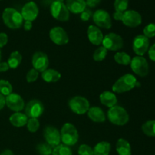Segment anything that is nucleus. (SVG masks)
Instances as JSON below:
<instances>
[{"mask_svg": "<svg viewBox=\"0 0 155 155\" xmlns=\"http://www.w3.org/2000/svg\"><path fill=\"white\" fill-rule=\"evenodd\" d=\"M140 83L137 81L136 77L131 74H124L120 77L112 86L114 93L121 94L132 90L136 86H139Z\"/></svg>", "mask_w": 155, "mask_h": 155, "instance_id": "f257e3e1", "label": "nucleus"}, {"mask_svg": "<svg viewBox=\"0 0 155 155\" xmlns=\"http://www.w3.org/2000/svg\"><path fill=\"white\" fill-rule=\"evenodd\" d=\"M2 18L5 26L12 30L21 28L24 24V19L21 12L14 8H6L3 11Z\"/></svg>", "mask_w": 155, "mask_h": 155, "instance_id": "f03ea898", "label": "nucleus"}, {"mask_svg": "<svg viewBox=\"0 0 155 155\" xmlns=\"http://www.w3.org/2000/svg\"><path fill=\"white\" fill-rule=\"evenodd\" d=\"M61 139L64 145L68 146H74L79 140L78 130L74 124L71 123H66L61 127Z\"/></svg>", "mask_w": 155, "mask_h": 155, "instance_id": "7ed1b4c3", "label": "nucleus"}, {"mask_svg": "<svg viewBox=\"0 0 155 155\" xmlns=\"http://www.w3.org/2000/svg\"><path fill=\"white\" fill-rule=\"evenodd\" d=\"M107 118L111 124L116 126H124L130 120L128 112L125 108L119 105H115L109 108Z\"/></svg>", "mask_w": 155, "mask_h": 155, "instance_id": "20e7f679", "label": "nucleus"}, {"mask_svg": "<svg viewBox=\"0 0 155 155\" xmlns=\"http://www.w3.org/2000/svg\"><path fill=\"white\" fill-rule=\"evenodd\" d=\"M68 105L70 109L74 114L78 115L86 114L90 107V104L87 98L80 95L74 96L71 98L68 102Z\"/></svg>", "mask_w": 155, "mask_h": 155, "instance_id": "39448f33", "label": "nucleus"}, {"mask_svg": "<svg viewBox=\"0 0 155 155\" xmlns=\"http://www.w3.org/2000/svg\"><path fill=\"white\" fill-rule=\"evenodd\" d=\"M50 12L53 18L58 21L65 22L70 18L69 10L67 8L65 3L61 2L54 1L50 5Z\"/></svg>", "mask_w": 155, "mask_h": 155, "instance_id": "423d86ee", "label": "nucleus"}, {"mask_svg": "<svg viewBox=\"0 0 155 155\" xmlns=\"http://www.w3.org/2000/svg\"><path fill=\"white\" fill-rule=\"evenodd\" d=\"M101 44L107 51H119L124 47V39L119 34L110 33L104 36Z\"/></svg>", "mask_w": 155, "mask_h": 155, "instance_id": "0eeeda50", "label": "nucleus"}, {"mask_svg": "<svg viewBox=\"0 0 155 155\" xmlns=\"http://www.w3.org/2000/svg\"><path fill=\"white\" fill-rule=\"evenodd\" d=\"M92 19L95 26L103 29H110L112 27V20L110 15L104 9H98L92 14Z\"/></svg>", "mask_w": 155, "mask_h": 155, "instance_id": "6e6552de", "label": "nucleus"}, {"mask_svg": "<svg viewBox=\"0 0 155 155\" xmlns=\"http://www.w3.org/2000/svg\"><path fill=\"white\" fill-rule=\"evenodd\" d=\"M130 65L132 71L139 77H144L148 74V63L143 56H136L132 58Z\"/></svg>", "mask_w": 155, "mask_h": 155, "instance_id": "1a4fd4ad", "label": "nucleus"}, {"mask_svg": "<svg viewBox=\"0 0 155 155\" xmlns=\"http://www.w3.org/2000/svg\"><path fill=\"white\" fill-rule=\"evenodd\" d=\"M43 136L45 142L51 145L53 148L60 145L61 142L60 131L53 126H46L44 128Z\"/></svg>", "mask_w": 155, "mask_h": 155, "instance_id": "9d476101", "label": "nucleus"}, {"mask_svg": "<svg viewBox=\"0 0 155 155\" xmlns=\"http://www.w3.org/2000/svg\"><path fill=\"white\" fill-rule=\"evenodd\" d=\"M25 114L28 118H39L44 111V106L42 101L38 99H33L25 106Z\"/></svg>", "mask_w": 155, "mask_h": 155, "instance_id": "9b49d317", "label": "nucleus"}, {"mask_svg": "<svg viewBox=\"0 0 155 155\" xmlns=\"http://www.w3.org/2000/svg\"><path fill=\"white\" fill-rule=\"evenodd\" d=\"M49 38L53 43L58 45H66L69 42V36L61 27H54L49 31Z\"/></svg>", "mask_w": 155, "mask_h": 155, "instance_id": "f8f14e48", "label": "nucleus"}, {"mask_svg": "<svg viewBox=\"0 0 155 155\" xmlns=\"http://www.w3.org/2000/svg\"><path fill=\"white\" fill-rule=\"evenodd\" d=\"M123 24L129 27H137L142 22V15L135 10H127L124 12L122 21Z\"/></svg>", "mask_w": 155, "mask_h": 155, "instance_id": "ddd939ff", "label": "nucleus"}, {"mask_svg": "<svg viewBox=\"0 0 155 155\" xmlns=\"http://www.w3.org/2000/svg\"><path fill=\"white\" fill-rule=\"evenodd\" d=\"M5 105L12 111L21 112L25 107V103L21 95L12 92L5 96Z\"/></svg>", "mask_w": 155, "mask_h": 155, "instance_id": "4468645a", "label": "nucleus"}, {"mask_svg": "<svg viewBox=\"0 0 155 155\" xmlns=\"http://www.w3.org/2000/svg\"><path fill=\"white\" fill-rule=\"evenodd\" d=\"M32 65L35 70L38 72L42 73L44 71L48 69L49 65L48 57L45 53L42 51H37L33 54L32 58Z\"/></svg>", "mask_w": 155, "mask_h": 155, "instance_id": "2eb2a0df", "label": "nucleus"}, {"mask_svg": "<svg viewBox=\"0 0 155 155\" xmlns=\"http://www.w3.org/2000/svg\"><path fill=\"white\" fill-rule=\"evenodd\" d=\"M149 48V39L144 35H138L133 42V51L137 56H143Z\"/></svg>", "mask_w": 155, "mask_h": 155, "instance_id": "dca6fc26", "label": "nucleus"}, {"mask_svg": "<svg viewBox=\"0 0 155 155\" xmlns=\"http://www.w3.org/2000/svg\"><path fill=\"white\" fill-rule=\"evenodd\" d=\"M21 14L24 21L33 22L37 18L38 15H39V8L36 2L33 1H29L23 6Z\"/></svg>", "mask_w": 155, "mask_h": 155, "instance_id": "f3484780", "label": "nucleus"}, {"mask_svg": "<svg viewBox=\"0 0 155 155\" xmlns=\"http://www.w3.org/2000/svg\"><path fill=\"white\" fill-rule=\"evenodd\" d=\"M87 36L89 41L95 45H100L102 43L104 35L99 27L95 25L89 26L87 30Z\"/></svg>", "mask_w": 155, "mask_h": 155, "instance_id": "a211bd4d", "label": "nucleus"}, {"mask_svg": "<svg viewBox=\"0 0 155 155\" xmlns=\"http://www.w3.org/2000/svg\"><path fill=\"white\" fill-rule=\"evenodd\" d=\"M65 5L73 14H81L86 8V0H65Z\"/></svg>", "mask_w": 155, "mask_h": 155, "instance_id": "6ab92c4d", "label": "nucleus"}, {"mask_svg": "<svg viewBox=\"0 0 155 155\" xmlns=\"http://www.w3.org/2000/svg\"><path fill=\"white\" fill-rule=\"evenodd\" d=\"M99 100L100 102L103 105L109 108L117 105V98L116 95L113 92H110V91H104L101 92L99 95Z\"/></svg>", "mask_w": 155, "mask_h": 155, "instance_id": "aec40b11", "label": "nucleus"}, {"mask_svg": "<svg viewBox=\"0 0 155 155\" xmlns=\"http://www.w3.org/2000/svg\"><path fill=\"white\" fill-rule=\"evenodd\" d=\"M87 115L89 119L95 123H104L106 120L105 114L99 107H89Z\"/></svg>", "mask_w": 155, "mask_h": 155, "instance_id": "412c9836", "label": "nucleus"}, {"mask_svg": "<svg viewBox=\"0 0 155 155\" xmlns=\"http://www.w3.org/2000/svg\"><path fill=\"white\" fill-rule=\"evenodd\" d=\"M28 120V117L21 112H15L9 117L11 124L17 128H21L27 125Z\"/></svg>", "mask_w": 155, "mask_h": 155, "instance_id": "4be33fe9", "label": "nucleus"}, {"mask_svg": "<svg viewBox=\"0 0 155 155\" xmlns=\"http://www.w3.org/2000/svg\"><path fill=\"white\" fill-rule=\"evenodd\" d=\"M42 80L46 83H56L60 80L61 74L54 69H46L41 74Z\"/></svg>", "mask_w": 155, "mask_h": 155, "instance_id": "5701e85b", "label": "nucleus"}, {"mask_svg": "<svg viewBox=\"0 0 155 155\" xmlns=\"http://www.w3.org/2000/svg\"><path fill=\"white\" fill-rule=\"evenodd\" d=\"M116 151L118 155H131L132 148L130 142L124 139H119L116 144Z\"/></svg>", "mask_w": 155, "mask_h": 155, "instance_id": "b1692460", "label": "nucleus"}, {"mask_svg": "<svg viewBox=\"0 0 155 155\" xmlns=\"http://www.w3.org/2000/svg\"><path fill=\"white\" fill-rule=\"evenodd\" d=\"M111 150V145L107 142H100L93 148L94 155H109Z\"/></svg>", "mask_w": 155, "mask_h": 155, "instance_id": "393cba45", "label": "nucleus"}, {"mask_svg": "<svg viewBox=\"0 0 155 155\" xmlns=\"http://www.w3.org/2000/svg\"><path fill=\"white\" fill-rule=\"evenodd\" d=\"M22 59V54L19 51H14L11 53L10 56H9L8 59L7 63L11 69H16L21 64Z\"/></svg>", "mask_w": 155, "mask_h": 155, "instance_id": "a878e982", "label": "nucleus"}, {"mask_svg": "<svg viewBox=\"0 0 155 155\" xmlns=\"http://www.w3.org/2000/svg\"><path fill=\"white\" fill-rule=\"evenodd\" d=\"M114 61L118 64L124 65V66L130 65L132 60L130 54H128L126 52H124V51L117 52L116 54H114Z\"/></svg>", "mask_w": 155, "mask_h": 155, "instance_id": "bb28decb", "label": "nucleus"}, {"mask_svg": "<svg viewBox=\"0 0 155 155\" xmlns=\"http://www.w3.org/2000/svg\"><path fill=\"white\" fill-rule=\"evenodd\" d=\"M142 130L148 136L155 137V120H148L142 125Z\"/></svg>", "mask_w": 155, "mask_h": 155, "instance_id": "cd10ccee", "label": "nucleus"}, {"mask_svg": "<svg viewBox=\"0 0 155 155\" xmlns=\"http://www.w3.org/2000/svg\"><path fill=\"white\" fill-rule=\"evenodd\" d=\"M51 155H73V151L70 146L60 144L53 148Z\"/></svg>", "mask_w": 155, "mask_h": 155, "instance_id": "c85d7f7f", "label": "nucleus"}, {"mask_svg": "<svg viewBox=\"0 0 155 155\" xmlns=\"http://www.w3.org/2000/svg\"><path fill=\"white\" fill-rule=\"evenodd\" d=\"M13 87L9 81L6 80H0V94L5 97L12 93Z\"/></svg>", "mask_w": 155, "mask_h": 155, "instance_id": "c756f323", "label": "nucleus"}, {"mask_svg": "<svg viewBox=\"0 0 155 155\" xmlns=\"http://www.w3.org/2000/svg\"><path fill=\"white\" fill-rule=\"evenodd\" d=\"M107 55V50L104 47L99 46L93 53V60L97 62H101L105 59Z\"/></svg>", "mask_w": 155, "mask_h": 155, "instance_id": "7c9ffc66", "label": "nucleus"}, {"mask_svg": "<svg viewBox=\"0 0 155 155\" xmlns=\"http://www.w3.org/2000/svg\"><path fill=\"white\" fill-rule=\"evenodd\" d=\"M36 151L39 155H51L53 148L46 142L38 144L36 146Z\"/></svg>", "mask_w": 155, "mask_h": 155, "instance_id": "2f4dec72", "label": "nucleus"}, {"mask_svg": "<svg viewBox=\"0 0 155 155\" xmlns=\"http://www.w3.org/2000/svg\"><path fill=\"white\" fill-rule=\"evenodd\" d=\"M27 128L30 133H34L38 131L40 127V123L37 118H29L27 124Z\"/></svg>", "mask_w": 155, "mask_h": 155, "instance_id": "473e14b6", "label": "nucleus"}, {"mask_svg": "<svg viewBox=\"0 0 155 155\" xmlns=\"http://www.w3.org/2000/svg\"><path fill=\"white\" fill-rule=\"evenodd\" d=\"M128 5L129 0H115L114 2L115 12H126L128 8Z\"/></svg>", "mask_w": 155, "mask_h": 155, "instance_id": "72a5a7b5", "label": "nucleus"}, {"mask_svg": "<svg viewBox=\"0 0 155 155\" xmlns=\"http://www.w3.org/2000/svg\"><path fill=\"white\" fill-rule=\"evenodd\" d=\"M143 33L144 36H146L147 38H152L155 36V24L151 23V24H148V25H146L145 27L143 30Z\"/></svg>", "mask_w": 155, "mask_h": 155, "instance_id": "f704fd0d", "label": "nucleus"}, {"mask_svg": "<svg viewBox=\"0 0 155 155\" xmlns=\"http://www.w3.org/2000/svg\"><path fill=\"white\" fill-rule=\"evenodd\" d=\"M39 72H38L34 68H32L30 71L27 72V75H26V80H27V83H33V82L36 81L37 79L39 78Z\"/></svg>", "mask_w": 155, "mask_h": 155, "instance_id": "c9c22d12", "label": "nucleus"}, {"mask_svg": "<svg viewBox=\"0 0 155 155\" xmlns=\"http://www.w3.org/2000/svg\"><path fill=\"white\" fill-rule=\"evenodd\" d=\"M79 155H94L93 148L86 144L81 145L78 148Z\"/></svg>", "mask_w": 155, "mask_h": 155, "instance_id": "e433bc0d", "label": "nucleus"}, {"mask_svg": "<svg viewBox=\"0 0 155 155\" xmlns=\"http://www.w3.org/2000/svg\"><path fill=\"white\" fill-rule=\"evenodd\" d=\"M92 16V13L89 9L86 8L81 14H80V19L83 21H88Z\"/></svg>", "mask_w": 155, "mask_h": 155, "instance_id": "4c0bfd02", "label": "nucleus"}, {"mask_svg": "<svg viewBox=\"0 0 155 155\" xmlns=\"http://www.w3.org/2000/svg\"><path fill=\"white\" fill-rule=\"evenodd\" d=\"M8 41V37L5 33H0V48L4 47Z\"/></svg>", "mask_w": 155, "mask_h": 155, "instance_id": "58836bf2", "label": "nucleus"}, {"mask_svg": "<svg viewBox=\"0 0 155 155\" xmlns=\"http://www.w3.org/2000/svg\"><path fill=\"white\" fill-rule=\"evenodd\" d=\"M101 0H86V7L95 8L100 4Z\"/></svg>", "mask_w": 155, "mask_h": 155, "instance_id": "ea45409f", "label": "nucleus"}, {"mask_svg": "<svg viewBox=\"0 0 155 155\" xmlns=\"http://www.w3.org/2000/svg\"><path fill=\"white\" fill-rule=\"evenodd\" d=\"M148 52L149 58L151 59V61H155V43L148 48Z\"/></svg>", "mask_w": 155, "mask_h": 155, "instance_id": "a19ab883", "label": "nucleus"}, {"mask_svg": "<svg viewBox=\"0 0 155 155\" xmlns=\"http://www.w3.org/2000/svg\"><path fill=\"white\" fill-rule=\"evenodd\" d=\"M10 69L7 62H0V72L4 73Z\"/></svg>", "mask_w": 155, "mask_h": 155, "instance_id": "79ce46f5", "label": "nucleus"}, {"mask_svg": "<svg viewBox=\"0 0 155 155\" xmlns=\"http://www.w3.org/2000/svg\"><path fill=\"white\" fill-rule=\"evenodd\" d=\"M123 15H124V12H115L113 14V18L115 21H122L123 18Z\"/></svg>", "mask_w": 155, "mask_h": 155, "instance_id": "37998d69", "label": "nucleus"}, {"mask_svg": "<svg viewBox=\"0 0 155 155\" xmlns=\"http://www.w3.org/2000/svg\"><path fill=\"white\" fill-rule=\"evenodd\" d=\"M32 27H33V22L31 21H24V29L26 31H30L31 30Z\"/></svg>", "mask_w": 155, "mask_h": 155, "instance_id": "c03bdc74", "label": "nucleus"}, {"mask_svg": "<svg viewBox=\"0 0 155 155\" xmlns=\"http://www.w3.org/2000/svg\"><path fill=\"white\" fill-rule=\"evenodd\" d=\"M5 106V97L0 94V110H2Z\"/></svg>", "mask_w": 155, "mask_h": 155, "instance_id": "a18cd8bd", "label": "nucleus"}, {"mask_svg": "<svg viewBox=\"0 0 155 155\" xmlns=\"http://www.w3.org/2000/svg\"><path fill=\"white\" fill-rule=\"evenodd\" d=\"M0 155H14V153L12 152V151L9 149H6L5 151H3L0 154Z\"/></svg>", "mask_w": 155, "mask_h": 155, "instance_id": "49530a36", "label": "nucleus"}, {"mask_svg": "<svg viewBox=\"0 0 155 155\" xmlns=\"http://www.w3.org/2000/svg\"><path fill=\"white\" fill-rule=\"evenodd\" d=\"M54 1H58V2H64L65 0H54Z\"/></svg>", "mask_w": 155, "mask_h": 155, "instance_id": "de8ad7c7", "label": "nucleus"}, {"mask_svg": "<svg viewBox=\"0 0 155 155\" xmlns=\"http://www.w3.org/2000/svg\"><path fill=\"white\" fill-rule=\"evenodd\" d=\"M1 59H2V53H1V50H0V62H1Z\"/></svg>", "mask_w": 155, "mask_h": 155, "instance_id": "09e8293b", "label": "nucleus"}, {"mask_svg": "<svg viewBox=\"0 0 155 155\" xmlns=\"http://www.w3.org/2000/svg\"><path fill=\"white\" fill-rule=\"evenodd\" d=\"M28 1H30V0H28Z\"/></svg>", "mask_w": 155, "mask_h": 155, "instance_id": "8fccbe9b", "label": "nucleus"}, {"mask_svg": "<svg viewBox=\"0 0 155 155\" xmlns=\"http://www.w3.org/2000/svg\"><path fill=\"white\" fill-rule=\"evenodd\" d=\"M0 1H1V0H0Z\"/></svg>", "mask_w": 155, "mask_h": 155, "instance_id": "3c124183", "label": "nucleus"}]
</instances>
